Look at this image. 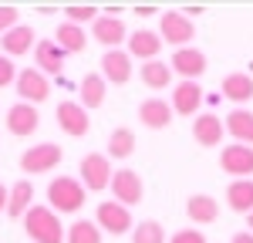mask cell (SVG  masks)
Instances as JSON below:
<instances>
[{"instance_id":"6da1fadb","label":"cell","mask_w":253,"mask_h":243,"mask_svg":"<svg viewBox=\"0 0 253 243\" xmlns=\"http://www.w3.org/2000/svg\"><path fill=\"white\" fill-rule=\"evenodd\" d=\"M24 230L34 243H64V237H68V230L61 226L58 213L51 206H31L24 216Z\"/></svg>"},{"instance_id":"7a4b0ae2","label":"cell","mask_w":253,"mask_h":243,"mask_svg":"<svg viewBox=\"0 0 253 243\" xmlns=\"http://www.w3.org/2000/svg\"><path fill=\"white\" fill-rule=\"evenodd\" d=\"M84 196H88V189L75 176H58L47 182V202L54 213H78L84 206Z\"/></svg>"},{"instance_id":"3957f363","label":"cell","mask_w":253,"mask_h":243,"mask_svg":"<svg viewBox=\"0 0 253 243\" xmlns=\"http://www.w3.org/2000/svg\"><path fill=\"white\" fill-rule=\"evenodd\" d=\"M61 159H64V152H61L58 142H38V145H31L27 152H20V172H27V176H44V172L58 169Z\"/></svg>"},{"instance_id":"277c9868","label":"cell","mask_w":253,"mask_h":243,"mask_svg":"<svg viewBox=\"0 0 253 243\" xmlns=\"http://www.w3.org/2000/svg\"><path fill=\"white\" fill-rule=\"evenodd\" d=\"M159 38L162 44H172L175 51H182L196 38V24L182 10H166V14H159Z\"/></svg>"},{"instance_id":"5b68a950","label":"cell","mask_w":253,"mask_h":243,"mask_svg":"<svg viewBox=\"0 0 253 243\" xmlns=\"http://www.w3.org/2000/svg\"><path fill=\"white\" fill-rule=\"evenodd\" d=\"M112 176H115V169H112L108 156H101V152H88V156L81 159L78 179H81V186H84V189L101 193L105 186H112Z\"/></svg>"},{"instance_id":"8992f818","label":"cell","mask_w":253,"mask_h":243,"mask_svg":"<svg viewBox=\"0 0 253 243\" xmlns=\"http://www.w3.org/2000/svg\"><path fill=\"white\" fill-rule=\"evenodd\" d=\"M95 223L101 226V233H112V237H122V233H132V230H135L132 209H125V206L115 202V200L95 206Z\"/></svg>"},{"instance_id":"52a82bcc","label":"cell","mask_w":253,"mask_h":243,"mask_svg":"<svg viewBox=\"0 0 253 243\" xmlns=\"http://www.w3.org/2000/svg\"><path fill=\"white\" fill-rule=\"evenodd\" d=\"M14 88H17V98L27 101V105H38V101L51 98V81H47V75H41L38 68H20Z\"/></svg>"},{"instance_id":"ba28073f","label":"cell","mask_w":253,"mask_h":243,"mask_svg":"<svg viewBox=\"0 0 253 243\" xmlns=\"http://www.w3.org/2000/svg\"><path fill=\"white\" fill-rule=\"evenodd\" d=\"M112 193H115V202H122L125 209H132L142 202L145 196V186H142V176H138L135 169H115V176H112V186H108Z\"/></svg>"},{"instance_id":"9c48e42d","label":"cell","mask_w":253,"mask_h":243,"mask_svg":"<svg viewBox=\"0 0 253 243\" xmlns=\"http://www.w3.org/2000/svg\"><path fill=\"white\" fill-rule=\"evenodd\" d=\"M219 169L233 179H247L253 176V145H240V142H230L223 152H219Z\"/></svg>"},{"instance_id":"30bf717a","label":"cell","mask_w":253,"mask_h":243,"mask_svg":"<svg viewBox=\"0 0 253 243\" xmlns=\"http://www.w3.org/2000/svg\"><path fill=\"white\" fill-rule=\"evenodd\" d=\"M203 101H206V91L199 88V81H179L172 88V112L175 115H182V119H196L199 115V108H203Z\"/></svg>"},{"instance_id":"8fae6325","label":"cell","mask_w":253,"mask_h":243,"mask_svg":"<svg viewBox=\"0 0 253 243\" xmlns=\"http://www.w3.org/2000/svg\"><path fill=\"white\" fill-rule=\"evenodd\" d=\"M206 54L199 51V47H182V51H172V61H169V68H172V75H179L182 81H199L206 75Z\"/></svg>"},{"instance_id":"7c38bea8","label":"cell","mask_w":253,"mask_h":243,"mask_svg":"<svg viewBox=\"0 0 253 243\" xmlns=\"http://www.w3.org/2000/svg\"><path fill=\"white\" fill-rule=\"evenodd\" d=\"M54 119H58L61 132L71 135V139L88 135V128H91V122H88V108H81V101H61L58 112H54Z\"/></svg>"},{"instance_id":"4fadbf2b","label":"cell","mask_w":253,"mask_h":243,"mask_svg":"<svg viewBox=\"0 0 253 243\" xmlns=\"http://www.w3.org/2000/svg\"><path fill=\"white\" fill-rule=\"evenodd\" d=\"M41 125V115H38V105H27V101H17L7 108V132L17 135V139H27L34 135Z\"/></svg>"},{"instance_id":"5bb4252c","label":"cell","mask_w":253,"mask_h":243,"mask_svg":"<svg viewBox=\"0 0 253 243\" xmlns=\"http://www.w3.org/2000/svg\"><path fill=\"white\" fill-rule=\"evenodd\" d=\"M135 75V64H132V54L128 51H105L101 58V78L108 84H128V78Z\"/></svg>"},{"instance_id":"9a60e30c","label":"cell","mask_w":253,"mask_h":243,"mask_svg":"<svg viewBox=\"0 0 253 243\" xmlns=\"http://www.w3.org/2000/svg\"><path fill=\"white\" fill-rule=\"evenodd\" d=\"M91 38L98 44H105L108 51H118V44H125L128 38V27L122 17H108V14H98V20L91 24Z\"/></svg>"},{"instance_id":"2e32d148","label":"cell","mask_w":253,"mask_h":243,"mask_svg":"<svg viewBox=\"0 0 253 243\" xmlns=\"http://www.w3.org/2000/svg\"><path fill=\"white\" fill-rule=\"evenodd\" d=\"M223 135H226V125H223V119L219 115H213V112H199L193 119V139L203 145V149H216L219 142H223Z\"/></svg>"},{"instance_id":"e0dca14e","label":"cell","mask_w":253,"mask_h":243,"mask_svg":"<svg viewBox=\"0 0 253 243\" xmlns=\"http://www.w3.org/2000/svg\"><path fill=\"white\" fill-rule=\"evenodd\" d=\"M159 51H162V38H159V31L138 27V31L128 34V54L138 58L142 64H145V61H159Z\"/></svg>"},{"instance_id":"ac0fdd59","label":"cell","mask_w":253,"mask_h":243,"mask_svg":"<svg viewBox=\"0 0 253 243\" xmlns=\"http://www.w3.org/2000/svg\"><path fill=\"white\" fill-rule=\"evenodd\" d=\"M34 44H38V38H34V27L31 24H17L14 31H7L3 38H0V54H7V58L14 61L20 58V54H27V51H34Z\"/></svg>"},{"instance_id":"d6986e66","label":"cell","mask_w":253,"mask_h":243,"mask_svg":"<svg viewBox=\"0 0 253 243\" xmlns=\"http://www.w3.org/2000/svg\"><path fill=\"white\" fill-rule=\"evenodd\" d=\"M172 105L166 98H145L138 105V122L145 125V128H169L172 125Z\"/></svg>"},{"instance_id":"ffe728a7","label":"cell","mask_w":253,"mask_h":243,"mask_svg":"<svg viewBox=\"0 0 253 243\" xmlns=\"http://www.w3.org/2000/svg\"><path fill=\"white\" fill-rule=\"evenodd\" d=\"M219 95H223V98H230L236 108H243V105L253 98V78L247 75V71H233V75H226V78H223Z\"/></svg>"},{"instance_id":"44dd1931","label":"cell","mask_w":253,"mask_h":243,"mask_svg":"<svg viewBox=\"0 0 253 243\" xmlns=\"http://www.w3.org/2000/svg\"><path fill=\"white\" fill-rule=\"evenodd\" d=\"M186 216L199 226H206V223H216L219 220V202L210 196V193H193L189 200H186Z\"/></svg>"},{"instance_id":"7402d4cb","label":"cell","mask_w":253,"mask_h":243,"mask_svg":"<svg viewBox=\"0 0 253 243\" xmlns=\"http://www.w3.org/2000/svg\"><path fill=\"white\" fill-rule=\"evenodd\" d=\"M64 58H68V54L61 51L54 40L44 38V40L34 44V61H38V71H41V75H44V71H47V75H61V71H64Z\"/></svg>"},{"instance_id":"603a6c76","label":"cell","mask_w":253,"mask_h":243,"mask_svg":"<svg viewBox=\"0 0 253 243\" xmlns=\"http://www.w3.org/2000/svg\"><path fill=\"white\" fill-rule=\"evenodd\" d=\"M78 98H81V108H101L105 98H108V81L101 78L98 71L84 75L78 84Z\"/></svg>"},{"instance_id":"cb8c5ba5","label":"cell","mask_w":253,"mask_h":243,"mask_svg":"<svg viewBox=\"0 0 253 243\" xmlns=\"http://www.w3.org/2000/svg\"><path fill=\"white\" fill-rule=\"evenodd\" d=\"M31 206H34V182L17 179L10 186V196H7V216L10 220H20V216H27Z\"/></svg>"},{"instance_id":"d4e9b609","label":"cell","mask_w":253,"mask_h":243,"mask_svg":"<svg viewBox=\"0 0 253 243\" xmlns=\"http://www.w3.org/2000/svg\"><path fill=\"white\" fill-rule=\"evenodd\" d=\"M223 125H226V135H233V142L253 145V112L250 108H233L223 119Z\"/></svg>"},{"instance_id":"484cf974","label":"cell","mask_w":253,"mask_h":243,"mask_svg":"<svg viewBox=\"0 0 253 243\" xmlns=\"http://www.w3.org/2000/svg\"><path fill=\"white\" fill-rule=\"evenodd\" d=\"M54 44H58L64 54H81V51L88 47V34L81 31L78 24H68V20H61L58 31H54Z\"/></svg>"},{"instance_id":"4316f807","label":"cell","mask_w":253,"mask_h":243,"mask_svg":"<svg viewBox=\"0 0 253 243\" xmlns=\"http://www.w3.org/2000/svg\"><path fill=\"white\" fill-rule=\"evenodd\" d=\"M226 206L233 213L250 216L253 213V179H233L226 186Z\"/></svg>"},{"instance_id":"83f0119b","label":"cell","mask_w":253,"mask_h":243,"mask_svg":"<svg viewBox=\"0 0 253 243\" xmlns=\"http://www.w3.org/2000/svg\"><path fill=\"white\" fill-rule=\"evenodd\" d=\"M138 78H142L145 88H152V91H166L172 84V68L166 61H145L138 68Z\"/></svg>"},{"instance_id":"f1b7e54d","label":"cell","mask_w":253,"mask_h":243,"mask_svg":"<svg viewBox=\"0 0 253 243\" xmlns=\"http://www.w3.org/2000/svg\"><path fill=\"white\" fill-rule=\"evenodd\" d=\"M108 159H128L132 152H135V132L132 128H115L112 135H108Z\"/></svg>"},{"instance_id":"f546056e","label":"cell","mask_w":253,"mask_h":243,"mask_svg":"<svg viewBox=\"0 0 253 243\" xmlns=\"http://www.w3.org/2000/svg\"><path fill=\"white\" fill-rule=\"evenodd\" d=\"M64 243H101V226L95 220H75L68 226Z\"/></svg>"},{"instance_id":"4dcf8cb0","label":"cell","mask_w":253,"mask_h":243,"mask_svg":"<svg viewBox=\"0 0 253 243\" xmlns=\"http://www.w3.org/2000/svg\"><path fill=\"white\" fill-rule=\"evenodd\" d=\"M132 243H169V240H166V230L159 220H142L132 230Z\"/></svg>"},{"instance_id":"1f68e13d","label":"cell","mask_w":253,"mask_h":243,"mask_svg":"<svg viewBox=\"0 0 253 243\" xmlns=\"http://www.w3.org/2000/svg\"><path fill=\"white\" fill-rule=\"evenodd\" d=\"M98 14H101V10H98L95 3H71V7H64V17H68V24H84V20H91V24H95L98 20Z\"/></svg>"},{"instance_id":"d6a6232c","label":"cell","mask_w":253,"mask_h":243,"mask_svg":"<svg viewBox=\"0 0 253 243\" xmlns=\"http://www.w3.org/2000/svg\"><path fill=\"white\" fill-rule=\"evenodd\" d=\"M17 17H20L17 7H10V3H0V38H3L7 31H14V27L20 24Z\"/></svg>"},{"instance_id":"836d02e7","label":"cell","mask_w":253,"mask_h":243,"mask_svg":"<svg viewBox=\"0 0 253 243\" xmlns=\"http://www.w3.org/2000/svg\"><path fill=\"white\" fill-rule=\"evenodd\" d=\"M14 81H17V68H14V61L7 58V54H0V88L14 84Z\"/></svg>"},{"instance_id":"e575fe53","label":"cell","mask_w":253,"mask_h":243,"mask_svg":"<svg viewBox=\"0 0 253 243\" xmlns=\"http://www.w3.org/2000/svg\"><path fill=\"white\" fill-rule=\"evenodd\" d=\"M169 243H206V237L199 230H193V226H186V230H175L169 237Z\"/></svg>"},{"instance_id":"d590c367","label":"cell","mask_w":253,"mask_h":243,"mask_svg":"<svg viewBox=\"0 0 253 243\" xmlns=\"http://www.w3.org/2000/svg\"><path fill=\"white\" fill-rule=\"evenodd\" d=\"M7 196H10V186L0 182V213H7Z\"/></svg>"},{"instance_id":"8d00e7d4","label":"cell","mask_w":253,"mask_h":243,"mask_svg":"<svg viewBox=\"0 0 253 243\" xmlns=\"http://www.w3.org/2000/svg\"><path fill=\"white\" fill-rule=\"evenodd\" d=\"M230 243H253V233H233Z\"/></svg>"},{"instance_id":"74e56055","label":"cell","mask_w":253,"mask_h":243,"mask_svg":"<svg viewBox=\"0 0 253 243\" xmlns=\"http://www.w3.org/2000/svg\"><path fill=\"white\" fill-rule=\"evenodd\" d=\"M132 10H135V14H142V17H149V14H156V7H142V3H138V7H132Z\"/></svg>"},{"instance_id":"f35d334b","label":"cell","mask_w":253,"mask_h":243,"mask_svg":"<svg viewBox=\"0 0 253 243\" xmlns=\"http://www.w3.org/2000/svg\"><path fill=\"white\" fill-rule=\"evenodd\" d=\"M247 226H250V233H253V213H250V216H247Z\"/></svg>"}]
</instances>
